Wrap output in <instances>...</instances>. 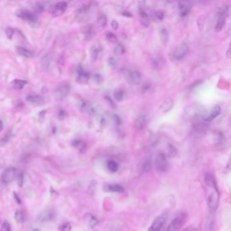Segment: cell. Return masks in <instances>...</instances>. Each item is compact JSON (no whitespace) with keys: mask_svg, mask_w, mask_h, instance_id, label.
I'll use <instances>...</instances> for the list:
<instances>
[{"mask_svg":"<svg viewBox=\"0 0 231 231\" xmlns=\"http://www.w3.org/2000/svg\"><path fill=\"white\" fill-rule=\"evenodd\" d=\"M205 189L208 208L211 214L216 211L220 203V191L214 175L210 172L205 175Z\"/></svg>","mask_w":231,"mask_h":231,"instance_id":"obj_1","label":"cell"},{"mask_svg":"<svg viewBox=\"0 0 231 231\" xmlns=\"http://www.w3.org/2000/svg\"><path fill=\"white\" fill-rule=\"evenodd\" d=\"M229 13V6L224 5L219 8L218 12V20L215 29L217 32L221 31L225 25V21Z\"/></svg>","mask_w":231,"mask_h":231,"instance_id":"obj_2","label":"cell"},{"mask_svg":"<svg viewBox=\"0 0 231 231\" xmlns=\"http://www.w3.org/2000/svg\"><path fill=\"white\" fill-rule=\"evenodd\" d=\"M16 16L23 19L24 20L27 21L29 23V24L35 27L38 24V18L36 16V14L33 12H31L30 10H18L16 11Z\"/></svg>","mask_w":231,"mask_h":231,"instance_id":"obj_3","label":"cell"},{"mask_svg":"<svg viewBox=\"0 0 231 231\" xmlns=\"http://www.w3.org/2000/svg\"><path fill=\"white\" fill-rule=\"evenodd\" d=\"M187 215L185 213H180L175 216L172 220L166 231H178L186 223Z\"/></svg>","mask_w":231,"mask_h":231,"instance_id":"obj_4","label":"cell"},{"mask_svg":"<svg viewBox=\"0 0 231 231\" xmlns=\"http://www.w3.org/2000/svg\"><path fill=\"white\" fill-rule=\"evenodd\" d=\"M70 90V87L68 83L63 82L58 86L54 92L55 98L57 101H63L68 96Z\"/></svg>","mask_w":231,"mask_h":231,"instance_id":"obj_5","label":"cell"},{"mask_svg":"<svg viewBox=\"0 0 231 231\" xmlns=\"http://www.w3.org/2000/svg\"><path fill=\"white\" fill-rule=\"evenodd\" d=\"M155 166L157 170L160 172H165L169 169V163L165 154L160 153L155 159Z\"/></svg>","mask_w":231,"mask_h":231,"instance_id":"obj_6","label":"cell"},{"mask_svg":"<svg viewBox=\"0 0 231 231\" xmlns=\"http://www.w3.org/2000/svg\"><path fill=\"white\" fill-rule=\"evenodd\" d=\"M75 75L76 81L81 84H86L90 78V74L80 65L76 68Z\"/></svg>","mask_w":231,"mask_h":231,"instance_id":"obj_7","label":"cell"},{"mask_svg":"<svg viewBox=\"0 0 231 231\" xmlns=\"http://www.w3.org/2000/svg\"><path fill=\"white\" fill-rule=\"evenodd\" d=\"M16 169L14 167H10L6 168L5 170L3 171L2 174V182L5 184H10L11 182L13 181L14 178H16Z\"/></svg>","mask_w":231,"mask_h":231,"instance_id":"obj_8","label":"cell"},{"mask_svg":"<svg viewBox=\"0 0 231 231\" xmlns=\"http://www.w3.org/2000/svg\"><path fill=\"white\" fill-rule=\"evenodd\" d=\"M167 220V215L165 214L159 215L154 220L151 226L149 229V231H161L164 228Z\"/></svg>","mask_w":231,"mask_h":231,"instance_id":"obj_9","label":"cell"},{"mask_svg":"<svg viewBox=\"0 0 231 231\" xmlns=\"http://www.w3.org/2000/svg\"><path fill=\"white\" fill-rule=\"evenodd\" d=\"M188 52H189V46L185 43H182L174 50L173 57L175 60H180L186 56Z\"/></svg>","mask_w":231,"mask_h":231,"instance_id":"obj_10","label":"cell"},{"mask_svg":"<svg viewBox=\"0 0 231 231\" xmlns=\"http://www.w3.org/2000/svg\"><path fill=\"white\" fill-rule=\"evenodd\" d=\"M221 112V108L219 105H215L213 108H212L210 113H203L201 114V117L203 121L209 122L213 120L214 118L217 117L220 115Z\"/></svg>","mask_w":231,"mask_h":231,"instance_id":"obj_11","label":"cell"},{"mask_svg":"<svg viewBox=\"0 0 231 231\" xmlns=\"http://www.w3.org/2000/svg\"><path fill=\"white\" fill-rule=\"evenodd\" d=\"M67 8V3L65 2H58L52 9V16L53 17H59L65 12Z\"/></svg>","mask_w":231,"mask_h":231,"instance_id":"obj_12","label":"cell"},{"mask_svg":"<svg viewBox=\"0 0 231 231\" xmlns=\"http://www.w3.org/2000/svg\"><path fill=\"white\" fill-rule=\"evenodd\" d=\"M54 218V212L52 210H45L42 212L38 217V220L40 222L45 223L53 220Z\"/></svg>","mask_w":231,"mask_h":231,"instance_id":"obj_13","label":"cell"},{"mask_svg":"<svg viewBox=\"0 0 231 231\" xmlns=\"http://www.w3.org/2000/svg\"><path fill=\"white\" fill-rule=\"evenodd\" d=\"M142 75L140 71L137 70H132L128 74V80L131 84L137 85L140 83Z\"/></svg>","mask_w":231,"mask_h":231,"instance_id":"obj_14","label":"cell"},{"mask_svg":"<svg viewBox=\"0 0 231 231\" xmlns=\"http://www.w3.org/2000/svg\"><path fill=\"white\" fill-rule=\"evenodd\" d=\"M27 101L35 106H41L44 103V99L37 94H30L27 96Z\"/></svg>","mask_w":231,"mask_h":231,"instance_id":"obj_15","label":"cell"},{"mask_svg":"<svg viewBox=\"0 0 231 231\" xmlns=\"http://www.w3.org/2000/svg\"><path fill=\"white\" fill-rule=\"evenodd\" d=\"M147 116L144 114L138 116L134 123V127L137 130L140 131L145 128L147 124Z\"/></svg>","mask_w":231,"mask_h":231,"instance_id":"obj_16","label":"cell"},{"mask_svg":"<svg viewBox=\"0 0 231 231\" xmlns=\"http://www.w3.org/2000/svg\"><path fill=\"white\" fill-rule=\"evenodd\" d=\"M102 54V49L100 45L98 44H95L90 50V57L92 61H96L98 59H99Z\"/></svg>","mask_w":231,"mask_h":231,"instance_id":"obj_17","label":"cell"},{"mask_svg":"<svg viewBox=\"0 0 231 231\" xmlns=\"http://www.w3.org/2000/svg\"><path fill=\"white\" fill-rule=\"evenodd\" d=\"M178 4L181 16L183 17L187 16L191 10V5L186 2H180Z\"/></svg>","mask_w":231,"mask_h":231,"instance_id":"obj_18","label":"cell"},{"mask_svg":"<svg viewBox=\"0 0 231 231\" xmlns=\"http://www.w3.org/2000/svg\"><path fill=\"white\" fill-rule=\"evenodd\" d=\"M52 8L51 3L50 2H38L35 4V12L37 13H42V12H44L46 10L50 9Z\"/></svg>","mask_w":231,"mask_h":231,"instance_id":"obj_19","label":"cell"},{"mask_svg":"<svg viewBox=\"0 0 231 231\" xmlns=\"http://www.w3.org/2000/svg\"><path fill=\"white\" fill-rule=\"evenodd\" d=\"M174 100H172L171 98H168L167 99H165L164 103H163L162 105L161 106V110H162L163 113H168L169 110L172 109V108L174 106Z\"/></svg>","mask_w":231,"mask_h":231,"instance_id":"obj_20","label":"cell"},{"mask_svg":"<svg viewBox=\"0 0 231 231\" xmlns=\"http://www.w3.org/2000/svg\"><path fill=\"white\" fill-rule=\"evenodd\" d=\"M159 36L163 45H167L169 40V33L168 30L165 28H162L159 31Z\"/></svg>","mask_w":231,"mask_h":231,"instance_id":"obj_21","label":"cell"},{"mask_svg":"<svg viewBox=\"0 0 231 231\" xmlns=\"http://www.w3.org/2000/svg\"><path fill=\"white\" fill-rule=\"evenodd\" d=\"M139 14L141 24L145 27H149L150 25V18L149 16V14H148L144 10H142V9L140 10Z\"/></svg>","mask_w":231,"mask_h":231,"instance_id":"obj_22","label":"cell"},{"mask_svg":"<svg viewBox=\"0 0 231 231\" xmlns=\"http://www.w3.org/2000/svg\"><path fill=\"white\" fill-rule=\"evenodd\" d=\"M72 144L74 147L76 148V149L81 153L85 152L86 149H87V144H86L84 141L81 140H73Z\"/></svg>","mask_w":231,"mask_h":231,"instance_id":"obj_23","label":"cell"},{"mask_svg":"<svg viewBox=\"0 0 231 231\" xmlns=\"http://www.w3.org/2000/svg\"><path fill=\"white\" fill-rule=\"evenodd\" d=\"M27 84V81L22 79H14L11 82V86L15 90H22Z\"/></svg>","mask_w":231,"mask_h":231,"instance_id":"obj_24","label":"cell"},{"mask_svg":"<svg viewBox=\"0 0 231 231\" xmlns=\"http://www.w3.org/2000/svg\"><path fill=\"white\" fill-rule=\"evenodd\" d=\"M17 53L20 56H24L25 58H32L33 57V54L31 51H30L28 49L24 47H17L16 48Z\"/></svg>","mask_w":231,"mask_h":231,"instance_id":"obj_25","label":"cell"},{"mask_svg":"<svg viewBox=\"0 0 231 231\" xmlns=\"http://www.w3.org/2000/svg\"><path fill=\"white\" fill-rule=\"evenodd\" d=\"M83 33L84 35V38L86 40H90L94 35V31L93 27L91 25H88L85 27V28L83 31Z\"/></svg>","mask_w":231,"mask_h":231,"instance_id":"obj_26","label":"cell"},{"mask_svg":"<svg viewBox=\"0 0 231 231\" xmlns=\"http://www.w3.org/2000/svg\"><path fill=\"white\" fill-rule=\"evenodd\" d=\"M14 219L16 222L18 224H23L26 220V216L24 214V211L20 210V209H18L15 211L14 214Z\"/></svg>","mask_w":231,"mask_h":231,"instance_id":"obj_27","label":"cell"},{"mask_svg":"<svg viewBox=\"0 0 231 231\" xmlns=\"http://www.w3.org/2000/svg\"><path fill=\"white\" fill-rule=\"evenodd\" d=\"M106 190L113 193H122L124 192V188L119 184H110L106 186Z\"/></svg>","mask_w":231,"mask_h":231,"instance_id":"obj_28","label":"cell"},{"mask_svg":"<svg viewBox=\"0 0 231 231\" xmlns=\"http://www.w3.org/2000/svg\"><path fill=\"white\" fill-rule=\"evenodd\" d=\"M106 166L108 169H109L110 172H113V173H115V172L117 171L119 169V164L115 161H113V160H109V161H108Z\"/></svg>","mask_w":231,"mask_h":231,"instance_id":"obj_29","label":"cell"},{"mask_svg":"<svg viewBox=\"0 0 231 231\" xmlns=\"http://www.w3.org/2000/svg\"><path fill=\"white\" fill-rule=\"evenodd\" d=\"M89 10H90V5H85L77 10V15L80 18H84L88 13Z\"/></svg>","mask_w":231,"mask_h":231,"instance_id":"obj_30","label":"cell"},{"mask_svg":"<svg viewBox=\"0 0 231 231\" xmlns=\"http://www.w3.org/2000/svg\"><path fill=\"white\" fill-rule=\"evenodd\" d=\"M113 96L116 100L123 101L125 98V92L121 89H117L113 92Z\"/></svg>","mask_w":231,"mask_h":231,"instance_id":"obj_31","label":"cell"},{"mask_svg":"<svg viewBox=\"0 0 231 231\" xmlns=\"http://www.w3.org/2000/svg\"><path fill=\"white\" fill-rule=\"evenodd\" d=\"M97 24L100 28H104L107 25V18L106 15L101 14L100 16L98 18Z\"/></svg>","mask_w":231,"mask_h":231,"instance_id":"obj_32","label":"cell"},{"mask_svg":"<svg viewBox=\"0 0 231 231\" xmlns=\"http://www.w3.org/2000/svg\"><path fill=\"white\" fill-rule=\"evenodd\" d=\"M125 49L124 45L121 44H118L117 45L115 48H114V54L116 55H118V56H120V55H122L125 53Z\"/></svg>","mask_w":231,"mask_h":231,"instance_id":"obj_33","label":"cell"},{"mask_svg":"<svg viewBox=\"0 0 231 231\" xmlns=\"http://www.w3.org/2000/svg\"><path fill=\"white\" fill-rule=\"evenodd\" d=\"M16 181H17V184L19 187H22L23 185V182H24V173L23 171H18L16 173Z\"/></svg>","mask_w":231,"mask_h":231,"instance_id":"obj_34","label":"cell"},{"mask_svg":"<svg viewBox=\"0 0 231 231\" xmlns=\"http://www.w3.org/2000/svg\"><path fill=\"white\" fill-rule=\"evenodd\" d=\"M106 38L111 44H116L117 42V37L112 32H108L106 35Z\"/></svg>","mask_w":231,"mask_h":231,"instance_id":"obj_35","label":"cell"},{"mask_svg":"<svg viewBox=\"0 0 231 231\" xmlns=\"http://www.w3.org/2000/svg\"><path fill=\"white\" fill-rule=\"evenodd\" d=\"M164 16H165L164 12L161 10H157L155 11V12H154V14H153L154 19L158 21L162 20L163 19H164Z\"/></svg>","mask_w":231,"mask_h":231,"instance_id":"obj_36","label":"cell"},{"mask_svg":"<svg viewBox=\"0 0 231 231\" xmlns=\"http://www.w3.org/2000/svg\"><path fill=\"white\" fill-rule=\"evenodd\" d=\"M88 217L89 220V225H90V226L91 228H94V226H96L98 224V220L92 214H88Z\"/></svg>","mask_w":231,"mask_h":231,"instance_id":"obj_37","label":"cell"},{"mask_svg":"<svg viewBox=\"0 0 231 231\" xmlns=\"http://www.w3.org/2000/svg\"><path fill=\"white\" fill-rule=\"evenodd\" d=\"M58 231H70L71 230V226H70V223L69 222L64 223L58 227Z\"/></svg>","mask_w":231,"mask_h":231,"instance_id":"obj_38","label":"cell"},{"mask_svg":"<svg viewBox=\"0 0 231 231\" xmlns=\"http://www.w3.org/2000/svg\"><path fill=\"white\" fill-rule=\"evenodd\" d=\"M93 80L96 84L98 85L103 84L104 81V79L103 78V76L100 75V74H95V75L93 76Z\"/></svg>","mask_w":231,"mask_h":231,"instance_id":"obj_39","label":"cell"},{"mask_svg":"<svg viewBox=\"0 0 231 231\" xmlns=\"http://www.w3.org/2000/svg\"><path fill=\"white\" fill-rule=\"evenodd\" d=\"M42 66L44 67L45 69H47V67H49V66H50V64L51 63V59L48 56H45L44 57V59H42Z\"/></svg>","mask_w":231,"mask_h":231,"instance_id":"obj_40","label":"cell"},{"mask_svg":"<svg viewBox=\"0 0 231 231\" xmlns=\"http://www.w3.org/2000/svg\"><path fill=\"white\" fill-rule=\"evenodd\" d=\"M0 231H11L10 224H9L8 222H4V223L2 224L1 228H0Z\"/></svg>","mask_w":231,"mask_h":231,"instance_id":"obj_41","label":"cell"},{"mask_svg":"<svg viewBox=\"0 0 231 231\" xmlns=\"http://www.w3.org/2000/svg\"><path fill=\"white\" fill-rule=\"evenodd\" d=\"M177 150L175 149V147L174 146L171 144H169V150H168V154L170 157H174L176 155Z\"/></svg>","mask_w":231,"mask_h":231,"instance_id":"obj_42","label":"cell"},{"mask_svg":"<svg viewBox=\"0 0 231 231\" xmlns=\"http://www.w3.org/2000/svg\"><path fill=\"white\" fill-rule=\"evenodd\" d=\"M5 34L9 39H12L14 34V29L11 28V27H8L5 29Z\"/></svg>","mask_w":231,"mask_h":231,"instance_id":"obj_43","label":"cell"},{"mask_svg":"<svg viewBox=\"0 0 231 231\" xmlns=\"http://www.w3.org/2000/svg\"><path fill=\"white\" fill-rule=\"evenodd\" d=\"M213 226H214L213 218H210V219L208 220L207 225H206V231H211L212 229H213Z\"/></svg>","mask_w":231,"mask_h":231,"instance_id":"obj_44","label":"cell"},{"mask_svg":"<svg viewBox=\"0 0 231 231\" xmlns=\"http://www.w3.org/2000/svg\"><path fill=\"white\" fill-rule=\"evenodd\" d=\"M151 168H152V165H151V163H150V161H146L145 163L144 164V165H143V169L145 171L148 172L149 171L150 169H151Z\"/></svg>","mask_w":231,"mask_h":231,"instance_id":"obj_45","label":"cell"},{"mask_svg":"<svg viewBox=\"0 0 231 231\" xmlns=\"http://www.w3.org/2000/svg\"><path fill=\"white\" fill-rule=\"evenodd\" d=\"M108 63H109V66L111 67H116L117 64V60L115 58L113 57H110L109 58V60H108Z\"/></svg>","mask_w":231,"mask_h":231,"instance_id":"obj_46","label":"cell"},{"mask_svg":"<svg viewBox=\"0 0 231 231\" xmlns=\"http://www.w3.org/2000/svg\"><path fill=\"white\" fill-rule=\"evenodd\" d=\"M110 25H111L112 29L114 31H117L119 27V24L116 20H113L111 21V23H110Z\"/></svg>","mask_w":231,"mask_h":231,"instance_id":"obj_47","label":"cell"},{"mask_svg":"<svg viewBox=\"0 0 231 231\" xmlns=\"http://www.w3.org/2000/svg\"><path fill=\"white\" fill-rule=\"evenodd\" d=\"M13 196H14V198L15 199V201H16V202L18 203V205H20L21 203H22V201H21V199L19 197V196H18V194L14 192Z\"/></svg>","mask_w":231,"mask_h":231,"instance_id":"obj_48","label":"cell"},{"mask_svg":"<svg viewBox=\"0 0 231 231\" xmlns=\"http://www.w3.org/2000/svg\"><path fill=\"white\" fill-rule=\"evenodd\" d=\"M198 27L200 29V30H201L203 27V24H204V20H203V17H200L199 18H198Z\"/></svg>","mask_w":231,"mask_h":231,"instance_id":"obj_49","label":"cell"},{"mask_svg":"<svg viewBox=\"0 0 231 231\" xmlns=\"http://www.w3.org/2000/svg\"><path fill=\"white\" fill-rule=\"evenodd\" d=\"M113 120H114V121H115V124H117V125H119L120 124H121V119H120V118L119 117V116L118 115H114L113 116Z\"/></svg>","mask_w":231,"mask_h":231,"instance_id":"obj_50","label":"cell"},{"mask_svg":"<svg viewBox=\"0 0 231 231\" xmlns=\"http://www.w3.org/2000/svg\"><path fill=\"white\" fill-rule=\"evenodd\" d=\"M58 116H59V118L63 119L64 118V117H65V112L64 111V110H60V111L59 112V114H58Z\"/></svg>","mask_w":231,"mask_h":231,"instance_id":"obj_51","label":"cell"},{"mask_svg":"<svg viewBox=\"0 0 231 231\" xmlns=\"http://www.w3.org/2000/svg\"><path fill=\"white\" fill-rule=\"evenodd\" d=\"M106 100L108 101V102H109V104H110V105H111V106H115V104H114V103H113V101L111 100V99H110V97H109V96H106Z\"/></svg>","mask_w":231,"mask_h":231,"instance_id":"obj_52","label":"cell"},{"mask_svg":"<svg viewBox=\"0 0 231 231\" xmlns=\"http://www.w3.org/2000/svg\"><path fill=\"white\" fill-rule=\"evenodd\" d=\"M122 14L124 15V16H125V17H132V14L130 13V12H128L126 11L123 12Z\"/></svg>","mask_w":231,"mask_h":231,"instance_id":"obj_53","label":"cell"},{"mask_svg":"<svg viewBox=\"0 0 231 231\" xmlns=\"http://www.w3.org/2000/svg\"><path fill=\"white\" fill-rule=\"evenodd\" d=\"M226 56H227L228 58H230V47L229 46V48H228V50L226 52Z\"/></svg>","mask_w":231,"mask_h":231,"instance_id":"obj_54","label":"cell"},{"mask_svg":"<svg viewBox=\"0 0 231 231\" xmlns=\"http://www.w3.org/2000/svg\"><path fill=\"white\" fill-rule=\"evenodd\" d=\"M3 129H4V124H3L2 120H0V133L2 132Z\"/></svg>","mask_w":231,"mask_h":231,"instance_id":"obj_55","label":"cell"},{"mask_svg":"<svg viewBox=\"0 0 231 231\" xmlns=\"http://www.w3.org/2000/svg\"><path fill=\"white\" fill-rule=\"evenodd\" d=\"M182 231H194V230H193V229H191V228H186V229L183 230Z\"/></svg>","mask_w":231,"mask_h":231,"instance_id":"obj_56","label":"cell"},{"mask_svg":"<svg viewBox=\"0 0 231 231\" xmlns=\"http://www.w3.org/2000/svg\"><path fill=\"white\" fill-rule=\"evenodd\" d=\"M33 231H40V230H39L38 229H35L33 230Z\"/></svg>","mask_w":231,"mask_h":231,"instance_id":"obj_57","label":"cell"}]
</instances>
